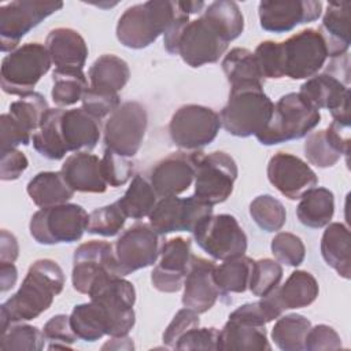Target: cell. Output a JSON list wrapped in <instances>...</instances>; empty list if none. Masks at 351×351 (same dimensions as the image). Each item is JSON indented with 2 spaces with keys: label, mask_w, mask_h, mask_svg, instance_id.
I'll return each mask as SVG.
<instances>
[{
  "label": "cell",
  "mask_w": 351,
  "mask_h": 351,
  "mask_svg": "<svg viewBox=\"0 0 351 351\" xmlns=\"http://www.w3.org/2000/svg\"><path fill=\"white\" fill-rule=\"evenodd\" d=\"M51 58L45 44L26 43L8 52L0 66V85L11 96L33 93L36 84L51 69Z\"/></svg>",
  "instance_id": "obj_6"
},
{
  "label": "cell",
  "mask_w": 351,
  "mask_h": 351,
  "mask_svg": "<svg viewBox=\"0 0 351 351\" xmlns=\"http://www.w3.org/2000/svg\"><path fill=\"white\" fill-rule=\"evenodd\" d=\"M321 114L299 92L282 95L267 125L255 137L262 145H276L306 137L319 123Z\"/></svg>",
  "instance_id": "obj_4"
},
{
  "label": "cell",
  "mask_w": 351,
  "mask_h": 351,
  "mask_svg": "<svg viewBox=\"0 0 351 351\" xmlns=\"http://www.w3.org/2000/svg\"><path fill=\"white\" fill-rule=\"evenodd\" d=\"M330 59L324 73L302 84L299 93L315 110H329L333 121L350 125V58L344 53Z\"/></svg>",
  "instance_id": "obj_2"
},
{
  "label": "cell",
  "mask_w": 351,
  "mask_h": 351,
  "mask_svg": "<svg viewBox=\"0 0 351 351\" xmlns=\"http://www.w3.org/2000/svg\"><path fill=\"white\" fill-rule=\"evenodd\" d=\"M228 43L217 33L211 23L200 15L189 21L178 41L177 55L191 67H200L218 62L226 52Z\"/></svg>",
  "instance_id": "obj_18"
},
{
  "label": "cell",
  "mask_w": 351,
  "mask_h": 351,
  "mask_svg": "<svg viewBox=\"0 0 351 351\" xmlns=\"http://www.w3.org/2000/svg\"><path fill=\"white\" fill-rule=\"evenodd\" d=\"M282 266L274 259L262 258L254 261L248 289L254 296L265 298L271 293L281 282Z\"/></svg>",
  "instance_id": "obj_46"
},
{
  "label": "cell",
  "mask_w": 351,
  "mask_h": 351,
  "mask_svg": "<svg viewBox=\"0 0 351 351\" xmlns=\"http://www.w3.org/2000/svg\"><path fill=\"white\" fill-rule=\"evenodd\" d=\"M43 335L49 343L47 346L48 350H70L71 344L78 339L71 329L70 315L66 314H56L49 318L43 328Z\"/></svg>",
  "instance_id": "obj_51"
},
{
  "label": "cell",
  "mask_w": 351,
  "mask_h": 351,
  "mask_svg": "<svg viewBox=\"0 0 351 351\" xmlns=\"http://www.w3.org/2000/svg\"><path fill=\"white\" fill-rule=\"evenodd\" d=\"M310 328L311 322L302 314L278 317L271 329V340L282 351H303Z\"/></svg>",
  "instance_id": "obj_41"
},
{
  "label": "cell",
  "mask_w": 351,
  "mask_h": 351,
  "mask_svg": "<svg viewBox=\"0 0 351 351\" xmlns=\"http://www.w3.org/2000/svg\"><path fill=\"white\" fill-rule=\"evenodd\" d=\"M350 143V125L332 121L326 129L308 133L303 149L310 165L326 169L348 156Z\"/></svg>",
  "instance_id": "obj_24"
},
{
  "label": "cell",
  "mask_w": 351,
  "mask_h": 351,
  "mask_svg": "<svg viewBox=\"0 0 351 351\" xmlns=\"http://www.w3.org/2000/svg\"><path fill=\"white\" fill-rule=\"evenodd\" d=\"M218 350L241 351H270L271 346L263 325H255L229 317L219 330Z\"/></svg>",
  "instance_id": "obj_29"
},
{
  "label": "cell",
  "mask_w": 351,
  "mask_h": 351,
  "mask_svg": "<svg viewBox=\"0 0 351 351\" xmlns=\"http://www.w3.org/2000/svg\"><path fill=\"white\" fill-rule=\"evenodd\" d=\"M63 8L59 0H15L0 5V49L11 52L22 37L47 16Z\"/></svg>",
  "instance_id": "obj_10"
},
{
  "label": "cell",
  "mask_w": 351,
  "mask_h": 351,
  "mask_svg": "<svg viewBox=\"0 0 351 351\" xmlns=\"http://www.w3.org/2000/svg\"><path fill=\"white\" fill-rule=\"evenodd\" d=\"M81 103L85 111L99 119H103L119 107L121 99L118 93H107L88 88L82 96Z\"/></svg>",
  "instance_id": "obj_52"
},
{
  "label": "cell",
  "mask_w": 351,
  "mask_h": 351,
  "mask_svg": "<svg viewBox=\"0 0 351 351\" xmlns=\"http://www.w3.org/2000/svg\"><path fill=\"white\" fill-rule=\"evenodd\" d=\"M148 125L145 107L138 101H125L108 115L103 128L106 148L133 158L141 148Z\"/></svg>",
  "instance_id": "obj_12"
},
{
  "label": "cell",
  "mask_w": 351,
  "mask_h": 351,
  "mask_svg": "<svg viewBox=\"0 0 351 351\" xmlns=\"http://www.w3.org/2000/svg\"><path fill=\"white\" fill-rule=\"evenodd\" d=\"M160 234L149 225L137 222L123 230L112 244L117 273L125 277L156 263L162 247Z\"/></svg>",
  "instance_id": "obj_14"
},
{
  "label": "cell",
  "mask_w": 351,
  "mask_h": 351,
  "mask_svg": "<svg viewBox=\"0 0 351 351\" xmlns=\"http://www.w3.org/2000/svg\"><path fill=\"white\" fill-rule=\"evenodd\" d=\"M101 173L110 186L125 185L134 174V162L132 158L122 156L108 148L104 149L101 158Z\"/></svg>",
  "instance_id": "obj_49"
},
{
  "label": "cell",
  "mask_w": 351,
  "mask_h": 351,
  "mask_svg": "<svg viewBox=\"0 0 351 351\" xmlns=\"http://www.w3.org/2000/svg\"><path fill=\"white\" fill-rule=\"evenodd\" d=\"M160 261L151 271V282L155 289L165 293L178 292L191 263V240L173 237L162 243Z\"/></svg>",
  "instance_id": "obj_22"
},
{
  "label": "cell",
  "mask_w": 351,
  "mask_h": 351,
  "mask_svg": "<svg viewBox=\"0 0 351 351\" xmlns=\"http://www.w3.org/2000/svg\"><path fill=\"white\" fill-rule=\"evenodd\" d=\"M252 265L254 259L241 255L222 261L219 266H215L214 280L221 296L245 292L250 285Z\"/></svg>",
  "instance_id": "obj_38"
},
{
  "label": "cell",
  "mask_w": 351,
  "mask_h": 351,
  "mask_svg": "<svg viewBox=\"0 0 351 351\" xmlns=\"http://www.w3.org/2000/svg\"><path fill=\"white\" fill-rule=\"evenodd\" d=\"M239 169L236 160L223 151L204 154L200 151L195 165V193L193 196L215 206L228 200L233 192Z\"/></svg>",
  "instance_id": "obj_9"
},
{
  "label": "cell",
  "mask_w": 351,
  "mask_h": 351,
  "mask_svg": "<svg viewBox=\"0 0 351 351\" xmlns=\"http://www.w3.org/2000/svg\"><path fill=\"white\" fill-rule=\"evenodd\" d=\"M200 324L199 319V314L188 307H184L181 310L177 311V314L173 317V319L170 321V324L167 325V328L163 332V343L167 348H173L176 343L180 340V337H182L186 332H189L193 328H197Z\"/></svg>",
  "instance_id": "obj_53"
},
{
  "label": "cell",
  "mask_w": 351,
  "mask_h": 351,
  "mask_svg": "<svg viewBox=\"0 0 351 351\" xmlns=\"http://www.w3.org/2000/svg\"><path fill=\"white\" fill-rule=\"evenodd\" d=\"M319 293L315 277L306 270H295L284 284L278 285L271 293V299L284 313L285 310L302 308L310 306Z\"/></svg>",
  "instance_id": "obj_30"
},
{
  "label": "cell",
  "mask_w": 351,
  "mask_h": 351,
  "mask_svg": "<svg viewBox=\"0 0 351 351\" xmlns=\"http://www.w3.org/2000/svg\"><path fill=\"white\" fill-rule=\"evenodd\" d=\"M200 149L173 152L159 162L149 171V182L158 197L178 196L195 181V165Z\"/></svg>",
  "instance_id": "obj_20"
},
{
  "label": "cell",
  "mask_w": 351,
  "mask_h": 351,
  "mask_svg": "<svg viewBox=\"0 0 351 351\" xmlns=\"http://www.w3.org/2000/svg\"><path fill=\"white\" fill-rule=\"evenodd\" d=\"M129 78L130 70L128 63L112 53L99 56L88 70L89 88L107 93L122 90Z\"/></svg>",
  "instance_id": "obj_33"
},
{
  "label": "cell",
  "mask_w": 351,
  "mask_h": 351,
  "mask_svg": "<svg viewBox=\"0 0 351 351\" xmlns=\"http://www.w3.org/2000/svg\"><path fill=\"white\" fill-rule=\"evenodd\" d=\"M341 347L343 344L339 333L325 324L311 326L304 341V350L307 351L340 350Z\"/></svg>",
  "instance_id": "obj_55"
},
{
  "label": "cell",
  "mask_w": 351,
  "mask_h": 351,
  "mask_svg": "<svg viewBox=\"0 0 351 351\" xmlns=\"http://www.w3.org/2000/svg\"><path fill=\"white\" fill-rule=\"evenodd\" d=\"M60 129L67 152H90L101 136V119L81 108L64 110Z\"/></svg>",
  "instance_id": "obj_25"
},
{
  "label": "cell",
  "mask_w": 351,
  "mask_h": 351,
  "mask_svg": "<svg viewBox=\"0 0 351 351\" xmlns=\"http://www.w3.org/2000/svg\"><path fill=\"white\" fill-rule=\"evenodd\" d=\"M29 160L23 152L16 148L1 151L0 160V178L3 181L18 180L27 169Z\"/></svg>",
  "instance_id": "obj_57"
},
{
  "label": "cell",
  "mask_w": 351,
  "mask_h": 351,
  "mask_svg": "<svg viewBox=\"0 0 351 351\" xmlns=\"http://www.w3.org/2000/svg\"><path fill=\"white\" fill-rule=\"evenodd\" d=\"M70 325L80 340L96 341L107 335L103 310L95 302L77 304L70 314Z\"/></svg>",
  "instance_id": "obj_40"
},
{
  "label": "cell",
  "mask_w": 351,
  "mask_h": 351,
  "mask_svg": "<svg viewBox=\"0 0 351 351\" xmlns=\"http://www.w3.org/2000/svg\"><path fill=\"white\" fill-rule=\"evenodd\" d=\"M270 248L278 263L291 267L302 265L306 256V247L302 239L289 232H278L271 239Z\"/></svg>",
  "instance_id": "obj_48"
},
{
  "label": "cell",
  "mask_w": 351,
  "mask_h": 351,
  "mask_svg": "<svg viewBox=\"0 0 351 351\" xmlns=\"http://www.w3.org/2000/svg\"><path fill=\"white\" fill-rule=\"evenodd\" d=\"M45 47L56 69L84 70L88 45L77 30L70 27L52 29L45 38Z\"/></svg>",
  "instance_id": "obj_27"
},
{
  "label": "cell",
  "mask_w": 351,
  "mask_h": 351,
  "mask_svg": "<svg viewBox=\"0 0 351 351\" xmlns=\"http://www.w3.org/2000/svg\"><path fill=\"white\" fill-rule=\"evenodd\" d=\"M219 330L214 326L193 328L176 343L174 350H218Z\"/></svg>",
  "instance_id": "obj_54"
},
{
  "label": "cell",
  "mask_w": 351,
  "mask_h": 351,
  "mask_svg": "<svg viewBox=\"0 0 351 351\" xmlns=\"http://www.w3.org/2000/svg\"><path fill=\"white\" fill-rule=\"evenodd\" d=\"M177 4L188 15L199 14V12L204 11V8L207 5L204 1H177Z\"/></svg>",
  "instance_id": "obj_61"
},
{
  "label": "cell",
  "mask_w": 351,
  "mask_h": 351,
  "mask_svg": "<svg viewBox=\"0 0 351 351\" xmlns=\"http://www.w3.org/2000/svg\"><path fill=\"white\" fill-rule=\"evenodd\" d=\"M274 103L263 86L230 89L229 99L219 112L221 126L232 136H256L271 118Z\"/></svg>",
  "instance_id": "obj_5"
},
{
  "label": "cell",
  "mask_w": 351,
  "mask_h": 351,
  "mask_svg": "<svg viewBox=\"0 0 351 351\" xmlns=\"http://www.w3.org/2000/svg\"><path fill=\"white\" fill-rule=\"evenodd\" d=\"M89 214L75 203L40 208L29 223L30 236L43 245L78 241L88 229Z\"/></svg>",
  "instance_id": "obj_8"
},
{
  "label": "cell",
  "mask_w": 351,
  "mask_h": 351,
  "mask_svg": "<svg viewBox=\"0 0 351 351\" xmlns=\"http://www.w3.org/2000/svg\"><path fill=\"white\" fill-rule=\"evenodd\" d=\"M256 63L259 66L263 80H278L284 77L281 44L277 41H262L254 51Z\"/></svg>",
  "instance_id": "obj_50"
},
{
  "label": "cell",
  "mask_w": 351,
  "mask_h": 351,
  "mask_svg": "<svg viewBox=\"0 0 351 351\" xmlns=\"http://www.w3.org/2000/svg\"><path fill=\"white\" fill-rule=\"evenodd\" d=\"M32 202L40 207H51L67 203L74 191L69 186L60 171H41L37 173L26 186Z\"/></svg>",
  "instance_id": "obj_35"
},
{
  "label": "cell",
  "mask_w": 351,
  "mask_h": 351,
  "mask_svg": "<svg viewBox=\"0 0 351 351\" xmlns=\"http://www.w3.org/2000/svg\"><path fill=\"white\" fill-rule=\"evenodd\" d=\"M88 88L89 82L82 70L55 69L52 73L51 96L58 107H67L81 101Z\"/></svg>",
  "instance_id": "obj_42"
},
{
  "label": "cell",
  "mask_w": 351,
  "mask_h": 351,
  "mask_svg": "<svg viewBox=\"0 0 351 351\" xmlns=\"http://www.w3.org/2000/svg\"><path fill=\"white\" fill-rule=\"evenodd\" d=\"M177 10V1L170 0H151L126 8L117 23L118 41L132 49L147 48L165 34Z\"/></svg>",
  "instance_id": "obj_3"
},
{
  "label": "cell",
  "mask_w": 351,
  "mask_h": 351,
  "mask_svg": "<svg viewBox=\"0 0 351 351\" xmlns=\"http://www.w3.org/2000/svg\"><path fill=\"white\" fill-rule=\"evenodd\" d=\"M107 276H119L112 244L104 240H90L80 244L73 255V288L78 293L88 295L90 288Z\"/></svg>",
  "instance_id": "obj_17"
},
{
  "label": "cell",
  "mask_w": 351,
  "mask_h": 351,
  "mask_svg": "<svg viewBox=\"0 0 351 351\" xmlns=\"http://www.w3.org/2000/svg\"><path fill=\"white\" fill-rule=\"evenodd\" d=\"M192 233L196 244L215 261L245 255L247 234L230 214H211Z\"/></svg>",
  "instance_id": "obj_13"
},
{
  "label": "cell",
  "mask_w": 351,
  "mask_h": 351,
  "mask_svg": "<svg viewBox=\"0 0 351 351\" xmlns=\"http://www.w3.org/2000/svg\"><path fill=\"white\" fill-rule=\"evenodd\" d=\"M0 145L1 151L16 148L18 145H27L32 141V134L27 133L8 112L0 117Z\"/></svg>",
  "instance_id": "obj_56"
},
{
  "label": "cell",
  "mask_w": 351,
  "mask_h": 351,
  "mask_svg": "<svg viewBox=\"0 0 351 351\" xmlns=\"http://www.w3.org/2000/svg\"><path fill=\"white\" fill-rule=\"evenodd\" d=\"M19 255L16 237L3 229L0 234V263H14Z\"/></svg>",
  "instance_id": "obj_58"
},
{
  "label": "cell",
  "mask_w": 351,
  "mask_h": 351,
  "mask_svg": "<svg viewBox=\"0 0 351 351\" xmlns=\"http://www.w3.org/2000/svg\"><path fill=\"white\" fill-rule=\"evenodd\" d=\"M213 214V206L189 197H160L148 215L149 225L160 234L173 232H193L195 228Z\"/></svg>",
  "instance_id": "obj_16"
},
{
  "label": "cell",
  "mask_w": 351,
  "mask_h": 351,
  "mask_svg": "<svg viewBox=\"0 0 351 351\" xmlns=\"http://www.w3.org/2000/svg\"><path fill=\"white\" fill-rule=\"evenodd\" d=\"M335 214V196L328 188L314 186L300 196L296 217L302 225L319 229L330 223Z\"/></svg>",
  "instance_id": "obj_34"
},
{
  "label": "cell",
  "mask_w": 351,
  "mask_h": 351,
  "mask_svg": "<svg viewBox=\"0 0 351 351\" xmlns=\"http://www.w3.org/2000/svg\"><path fill=\"white\" fill-rule=\"evenodd\" d=\"M126 215L117 202L96 208L89 214L88 233L111 237L118 234L126 221Z\"/></svg>",
  "instance_id": "obj_47"
},
{
  "label": "cell",
  "mask_w": 351,
  "mask_h": 351,
  "mask_svg": "<svg viewBox=\"0 0 351 351\" xmlns=\"http://www.w3.org/2000/svg\"><path fill=\"white\" fill-rule=\"evenodd\" d=\"M48 110H49V106L45 97L38 92H33L27 96L21 97L19 100L12 101L8 107V114L27 133L33 136L38 130L41 121Z\"/></svg>",
  "instance_id": "obj_44"
},
{
  "label": "cell",
  "mask_w": 351,
  "mask_h": 351,
  "mask_svg": "<svg viewBox=\"0 0 351 351\" xmlns=\"http://www.w3.org/2000/svg\"><path fill=\"white\" fill-rule=\"evenodd\" d=\"M266 173L269 182L289 200L300 199L304 192L318 185L315 171L299 156L288 152L274 154Z\"/></svg>",
  "instance_id": "obj_19"
},
{
  "label": "cell",
  "mask_w": 351,
  "mask_h": 351,
  "mask_svg": "<svg viewBox=\"0 0 351 351\" xmlns=\"http://www.w3.org/2000/svg\"><path fill=\"white\" fill-rule=\"evenodd\" d=\"M158 202V195L151 182L143 176L136 174L123 196L117 200L128 218L143 219L148 217Z\"/></svg>",
  "instance_id": "obj_39"
},
{
  "label": "cell",
  "mask_w": 351,
  "mask_h": 351,
  "mask_svg": "<svg viewBox=\"0 0 351 351\" xmlns=\"http://www.w3.org/2000/svg\"><path fill=\"white\" fill-rule=\"evenodd\" d=\"M322 3L315 0H267L258 5L261 27L271 33H287L302 23L317 21Z\"/></svg>",
  "instance_id": "obj_21"
},
{
  "label": "cell",
  "mask_w": 351,
  "mask_h": 351,
  "mask_svg": "<svg viewBox=\"0 0 351 351\" xmlns=\"http://www.w3.org/2000/svg\"><path fill=\"white\" fill-rule=\"evenodd\" d=\"M219 114L200 104H184L169 123L171 141L185 151H197L213 143L219 132Z\"/></svg>",
  "instance_id": "obj_11"
},
{
  "label": "cell",
  "mask_w": 351,
  "mask_h": 351,
  "mask_svg": "<svg viewBox=\"0 0 351 351\" xmlns=\"http://www.w3.org/2000/svg\"><path fill=\"white\" fill-rule=\"evenodd\" d=\"M284 77L308 80L318 74L329 58L318 29H303L281 41Z\"/></svg>",
  "instance_id": "obj_15"
},
{
  "label": "cell",
  "mask_w": 351,
  "mask_h": 351,
  "mask_svg": "<svg viewBox=\"0 0 351 351\" xmlns=\"http://www.w3.org/2000/svg\"><path fill=\"white\" fill-rule=\"evenodd\" d=\"M350 11L351 3L347 0L330 1L326 5L318 32L325 41L329 58H337L348 53L351 44Z\"/></svg>",
  "instance_id": "obj_28"
},
{
  "label": "cell",
  "mask_w": 351,
  "mask_h": 351,
  "mask_svg": "<svg viewBox=\"0 0 351 351\" xmlns=\"http://www.w3.org/2000/svg\"><path fill=\"white\" fill-rule=\"evenodd\" d=\"M18 278V270L14 263H0V289L7 292L14 288Z\"/></svg>",
  "instance_id": "obj_59"
},
{
  "label": "cell",
  "mask_w": 351,
  "mask_h": 351,
  "mask_svg": "<svg viewBox=\"0 0 351 351\" xmlns=\"http://www.w3.org/2000/svg\"><path fill=\"white\" fill-rule=\"evenodd\" d=\"M64 273L53 259L34 261L19 289L0 306V330L12 322H27L47 311L64 288Z\"/></svg>",
  "instance_id": "obj_1"
},
{
  "label": "cell",
  "mask_w": 351,
  "mask_h": 351,
  "mask_svg": "<svg viewBox=\"0 0 351 351\" xmlns=\"http://www.w3.org/2000/svg\"><path fill=\"white\" fill-rule=\"evenodd\" d=\"M60 173L74 192L103 193L108 186L101 173V159L90 152H74L67 156Z\"/></svg>",
  "instance_id": "obj_26"
},
{
  "label": "cell",
  "mask_w": 351,
  "mask_h": 351,
  "mask_svg": "<svg viewBox=\"0 0 351 351\" xmlns=\"http://www.w3.org/2000/svg\"><path fill=\"white\" fill-rule=\"evenodd\" d=\"M88 296L104 313L107 336H126L133 329L136 289L130 281L121 276H107L90 288Z\"/></svg>",
  "instance_id": "obj_7"
},
{
  "label": "cell",
  "mask_w": 351,
  "mask_h": 351,
  "mask_svg": "<svg viewBox=\"0 0 351 351\" xmlns=\"http://www.w3.org/2000/svg\"><path fill=\"white\" fill-rule=\"evenodd\" d=\"M215 266L213 261L192 255L184 280V293L181 299L184 307L203 314L217 303L221 292L214 280Z\"/></svg>",
  "instance_id": "obj_23"
},
{
  "label": "cell",
  "mask_w": 351,
  "mask_h": 351,
  "mask_svg": "<svg viewBox=\"0 0 351 351\" xmlns=\"http://www.w3.org/2000/svg\"><path fill=\"white\" fill-rule=\"evenodd\" d=\"M202 15L228 44L240 37L244 30V16L234 1H213L206 5Z\"/></svg>",
  "instance_id": "obj_37"
},
{
  "label": "cell",
  "mask_w": 351,
  "mask_h": 351,
  "mask_svg": "<svg viewBox=\"0 0 351 351\" xmlns=\"http://www.w3.org/2000/svg\"><path fill=\"white\" fill-rule=\"evenodd\" d=\"M133 348H134L133 339H130L128 335L114 336L101 347V350H133Z\"/></svg>",
  "instance_id": "obj_60"
},
{
  "label": "cell",
  "mask_w": 351,
  "mask_h": 351,
  "mask_svg": "<svg viewBox=\"0 0 351 351\" xmlns=\"http://www.w3.org/2000/svg\"><path fill=\"white\" fill-rule=\"evenodd\" d=\"M63 108H49L44 115L38 130L33 134L32 143L34 149L49 160L63 159L67 154L60 129V118Z\"/></svg>",
  "instance_id": "obj_36"
},
{
  "label": "cell",
  "mask_w": 351,
  "mask_h": 351,
  "mask_svg": "<svg viewBox=\"0 0 351 351\" xmlns=\"http://www.w3.org/2000/svg\"><path fill=\"white\" fill-rule=\"evenodd\" d=\"M250 215L265 232L280 230L287 221L284 204L271 195H259L250 203Z\"/></svg>",
  "instance_id": "obj_45"
},
{
  "label": "cell",
  "mask_w": 351,
  "mask_h": 351,
  "mask_svg": "<svg viewBox=\"0 0 351 351\" xmlns=\"http://www.w3.org/2000/svg\"><path fill=\"white\" fill-rule=\"evenodd\" d=\"M321 255L340 277L351 278V247L350 230L341 222H330L325 226L321 237Z\"/></svg>",
  "instance_id": "obj_31"
},
{
  "label": "cell",
  "mask_w": 351,
  "mask_h": 351,
  "mask_svg": "<svg viewBox=\"0 0 351 351\" xmlns=\"http://www.w3.org/2000/svg\"><path fill=\"white\" fill-rule=\"evenodd\" d=\"M222 70L230 89L263 86V77L254 52L247 48H232L222 59Z\"/></svg>",
  "instance_id": "obj_32"
},
{
  "label": "cell",
  "mask_w": 351,
  "mask_h": 351,
  "mask_svg": "<svg viewBox=\"0 0 351 351\" xmlns=\"http://www.w3.org/2000/svg\"><path fill=\"white\" fill-rule=\"evenodd\" d=\"M43 330L26 322H12L0 330L1 351H40L45 346Z\"/></svg>",
  "instance_id": "obj_43"
}]
</instances>
